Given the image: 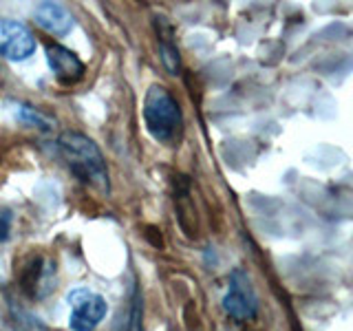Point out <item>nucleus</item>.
<instances>
[{"label": "nucleus", "mask_w": 353, "mask_h": 331, "mask_svg": "<svg viewBox=\"0 0 353 331\" xmlns=\"http://www.w3.org/2000/svg\"><path fill=\"white\" fill-rule=\"evenodd\" d=\"M60 152L66 161V166L71 168V172L80 181L97 188V190L108 192V172L106 163L99 148L93 143V139H88L82 132L66 130L60 135Z\"/></svg>", "instance_id": "obj_1"}, {"label": "nucleus", "mask_w": 353, "mask_h": 331, "mask_svg": "<svg viewBox=\"0 0 353 331\" xmlns=\"http://www.w3.org/2000/svg\"><path fill=\"white\" fill-rule=\"evenodd\" d=\"M143 119H146L150 135L165 146H174L183 135V115L179 102L159 84H152L143 97Z\"/></svg>", "instance_id": "obj_2"}, {"label": "nucleus", "mask_w": 353, "mask_h": 331, "mask_svg": "<svg viewBox=\"0 0 353 331\" xmlns=\"http://www.w3.org/2000/svg\"><path fill=\"white\" fill-rule=\"evenodd\" d=\"M71 309V329L73 331H93L106 316V301L97 292L77 287L66 298Z\"/></svg>", "instance_id": "obj_3"}, {"label": "nucleus", "mask_w": 353, "mask_h": 331, "mask_svg": "<svg viewBox=\"0 0 353 331\" xmlns=\"http://www.w3.org/2000/svg\"><path fill=\"white\" fill-rule=\"evenodd\" d=\"M225 312L236 320H250L259 312V298L254 294V287L245 272H232L230 276V290L223 298Z\"/></svg>", "instance_id": "obj_4"}, {"label": "nucleus", "mask_w": 353, "mask_h": 331, "mask_svg": "<svg viewBox=\"0 0 353 331\" xmlns=\"http://www.w3.org/2000/svg\"><path fill=\"white\" fill-rule=\"evenodd\" d=\"M36 51V38L31 31L16 20L0 18V55L5 60L20 62L27 60Z\"/></svg>", "instance_id": "obj_5"}, {"label": "nucleus", "mask_w": 353, "mask_h": 331, "mask_svg": "<svg viewBox=\"0 0 353 331\" xmlns=\"http://www.w3.org/2000/svg\"><path fill=\"white\" fill-rule=\"evenodd\" d=\"M44 53H47V62L51 66L53 75L58 77L62 84H75L84 77V62L77 58L71 49L51 42L47 44Z\"/></svg>", "instance_id": "obj_6"}, {"label": "nucleus", "mask_w": 353, "mask_h": 331, "mask_svg": "<svg viewBox=\"0 0 353 331\" xmlns=\"http://www.w3.org/2000/svg\"><path fill=\"white\" fill-rule=\"evenodd\" d=\"M36 20H38V25L44 29V31H49L53 33V36H66L71 29H73V16H71V11L58 5V3H42L38 5L36 9Z\"/></svg>", "instance_id": "obj_7"}, {"label": "nucleus", "mask_w": 353, "mask_h": 331, "mask_svg": "<svg viewBox=\"0 0 353 331\" xmlns=\"http://www.w3.org/2000/svg\"><path fill=\"white\" fill-rule=\"evenodd\" d=\"M154 29H157V38H159V51H161V62L165 66V71L176 75L181 69V58H179V49L172 40V29L165 22V18L154 20Z\"/></svg>", "instance_id": "obj_8"}, {"label": "nucleus", "mask_w": 353, "mask_h": 331, "mask_svg": "<svg viewBox=\"0 0 353 331\" xmlns=\"http://www.w3.org/2000/svg\"><path fill=\"white\" fill-rule=\"evenodd\" d=\"M47 276H49V270H47V263H44L42 259L36 263V265H31L29 272H27V279H25V285H27V290L36 296V290L40 287V296L44 294H49V290L44 287V283H47Z\"/></svg>", "instance_id": "obj_9"}, {"label": "nucleus", "mask_w": 353, "mask_h": 331, "mask_svg": "<svg viewBox=\"0 0 353 331\" xmlns=\"http://www.w3.org/2000/svg\"><path fill=\"white\" fill-rule=\"evenodd\" d=\"M117 331H141V301H139V296L130 298L128 312H126L124 320H121Z\"/></svg>", "instance_id": "obj_10"}, {"label": "nucleus", "mask_w": 353, "mask_h": 331, "mask_svg": "<svg viewBox=\"0 0 353 331\" xmlns=\"http://www.w3.org/2000/svg\"><path fill=\"white\" fill-rule=\"evenodd\" d=\"M18 119L22 121V124H29V126L49 128V121L44 119L40 113H36L33 108H27V106H20V108H18Z\"/></svg>", "instance_id": "obj_11"}, {"label": "nucleus", "mask_w": 353, "mask_h": 331, "mask_svg": "<svg viewBox=\"0 0 353 331\" xmlns=\"http://www.w3.org/2000/svg\"><path fill=\"white\" fill-rule=\"evenodd\" d=\"M16 327H18V331H42V327L36 318L22 314V312L16 314Z\"/></svg>", "instance_id": "obj_12"}, {"label": "nucleus", "mask_w": 353, "mask_h": 331, "mask_svg": "<svg viewBox=\"0 0 353 331\" xmlns=\"http://www.w3.org/2000/svg\"><path fill=\"white\" fill-rule=\"evenodd\" d=\"M9 232H11V219H9V214H0V243L9 239Z\"/></svg>", "instance_id": "obj_13"}]
</instances>
